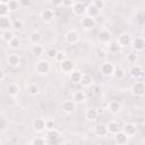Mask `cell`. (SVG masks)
<instances>
[{
	"instance_id": "cell-48",
	"label": "cell",
	"mask_w": 145,
	"mask_h": 145,
	"mask_svg": "<svg viewBox=\"0 0 145 145\" xmlns=\"http://www.w3.org/2000/svg\"><path fill=\"white\" fill-rule=\"evenodd\" d=\"M51 3L54 7H59V6H62V0H51Z\"/></svg>"
},
{
	"instance_id": "cell-13",
	"label": "cell",
	"mask_w": 145,
	"mask_h": 145,
	"mask_svg": "<svg viewBox=\"0 0 145 145\" xmlns=\"http://www.w3.org/2000/svg\"><path fill=\"white\" fill-rule=\"evenodd\" d=\"M8 63H9V66H11V67H17L19 63H20V58H19V56L17 54V53H11V54H9V57H8Z\"/></svg>"
},
{
	"instance_id": "cell-51",
	"label": "cell",
	"mask_w": 145,
	"mask_h": 145,
	"mask_svg": "<svg viewBox=\"0 0 145 145\" xmlns=\"http://www.w3.org/2000/svg\"><path fill=\"white\" fill-rule=\"evenodd\" d=\"M0 143H1V142H0Z\"/></svg>"
},
{
	"instance_id": "cell-4",
	"label": "cell",
	"mask_w": 145,
	"mask_h": 145,
	"mask_svg": "<svg viewBox=\"0 0 145 145\" xmlns=\"http://www.w3.org/2000/svg\"><path fill=\"white\" fill-rule=\"evenodd\" d=\"M118 44L121 46V48H125V46H128L130 44V35L128 33H121L117 40Z\"/></svg>"
},
{
	"instance_id": "cell-29",
	"label": "cell",
	"mask_w": 145,
	"mask_h": 145,
	"mask_svg": "<svg viewBox=\"0 0 145 145\" xmlns=\"http://www.w3.org/2000/svg\"><path fill=\"white\" fill-rule=\"evenodd\" d=\"M8 93H9L10 95H12V96L17 95V94L19 93V86H18L17 84H15V83L10 84V85L8 86Z\"/></svg>"
},
{
	"instance_id": "cell-5",
	"label": "cell",
	"mask_w": 145,
	"mask_h": 145,
	"mask_svg": "<svg viewBox=\"0 0 145 145\" xmlns=\"http://www.w3.org/2000/svg\"><path fill=\"white\" fill-rule=\"evenodd\" d=\"M60 68H61V70L63 72H70L74 69V62L70 59H67L66 58L65 60H62L60 62Z\"/></svg>"
},
{
	"instance_id": "cell-28",
	"label": "cell",
	"mask_w": 145,
	"mask_h": 145,
	"mask_svg": "<svg viewBox=\"0 0 145 145\" xmlns=\"http://www.w3.org/2000/svg\"><path fill=\"white\" fill-rule=\"evenodd\" d=\"M112 75L114 76V78H116V79H122V78L125 77L126 72H125V70H123L122 68H114V70H113V72H112Z\"/></svg>"
},
{
	"instance_id": "cell-44",
	"label": "cell",
	"mask_w": 145,
	"mask_h": 145,
	"mask_svg": "<svg viewBox=\"0 0 145 145\" xmlns=\"http://www.w3.org/2000/svg\"><path fill=\"white\" fill-rule=\"evenodd\" d=\"M56 127V123L53 120H46L45 121V129L46 130H51V129H54Z\"/></svg>"
},
{
	"instance_id": "cell-8",
	"label": "cell",
	"mask_w": 145,
	"mask_h": 145,
	"mask_svg": "<svg viewBox=\"0 0 145 145\" xmlns=\"http://www.w3.org/2000/svg\"><path fill=\"white\" fill-rule=\"evenodd\" d=\"M82 25L84 26V28L86 29H89V28H93L95 26V19L93 17H89V16H86L82 19Z\"/></svg>"
},
{
	"instance_id": "cell-10",
	"label": "cell",
	"mask_w": 145,
	"mask_h": 145,
	"mask_svg": "<svg viewBox=\"0 0 145 145\" xmlns=\"http://www.w3.org/2000/svg\"><path fill=\"white\" fill-rule=\"evenodd\" d=\"M122 133H125L128 137L129 136H134L136 134V126L134 123H126L122 127Z\"/></svg>"
},
{
	"instance_id": "cell-34",
	"label": "cell",
	"mask_w": 145,
	"mask_h": 145,
	"mask_svg": "<svg viewBox=\"0 0 145 145\" xmlns=\"http://www.w3.org/2000/svg\"><path fill=\"white\" fill-rule=\"evenodd\" d=\"M2 40L3 41H6V42H9L12 37H14V33L10 31V29H6V31H3L2 32Z\"/></svg>"
},
{
	"instance_id": "cell-15",
	"label": "cell",
	"mask_w": 145,
	"mask_h": 145,
	"mask_svg": "<svg viewBox=\"0 0 145 145\" xmlns=\"http://www.w3.org/2000/svg\"><path fill=\"white\" fill-rule=\"evenodd\" d=\"M11 26V22L8 16H0V29L6 31L9 29Z\"/></svg>"
},
{
	"instance_id": "cell-36",
	"label": "cell",
	"mask_w": 145,
	"mask_h": 145,
	"mask_svg": "<svg viewBox=\"0 0 145 145\" xmlns=\"http://www.w3.org/2000/svg\"><path fill=\"white\" fill-rule=\"evenodd\" d=\"M45 143H46V140L44 138H41V137H36V138L31 140V144H33V145H44Z\"/></svg>"
},
{
	"instance_id": "cell-50",
	"label": "cell",
	"mask_w": 145,
	"mask_h": 145,
	"mask_svg": "<svg viewBox=\"0 0 145 145\" xmlns=\"http://www.w3.org/2000/svg\"><path fill=\"white\" fill-rule=\"evenodd\" d=\"M9 1H10V0H0V2H1V3H5V5H7Z\"/></svg>"
},
{
	"instance_id": "cell-17",
	"label": "cell",
	"mask_w": 145,
	"mask_h": 145,
	"mask_svg": "<svg viewBox=\"0 0 145 145\" xmlns=\"http://www.w3.org/2000/svg\"><path fill=\"white\" fill-rule=\"evenodd\" d=\"M33 127L36 131H42L45 129V121L42 118H36L33 121Z\"/></svg>"
},
{
	"instance_id": "cell-43",
	"label": "cell",
	"mask_w": 145,
	"mask_h": 145,
	"mask_svg": "<svg viewBox=\"0 0 145 145\" xmlns=\"http://www.w3.org/2000/svg\"><path fill=\"white\" fill-rule=\"evenodd\" d=\"M57 52H58V50H56L54 48H51V49H49V50L46 51V56H48L50 59H54Z\"/></svg>"
},
{
	"instance_id": "cell-33",
	"label": "cell",
	"mask_w": 145,
	"mask_h": 145,
	"mask_svg": "<svg viewBox=\"0 0 145 145\" xmlns=\"http://www.w3.org/2000/svg\"><path fill=\"white\" fill-rule=\"evenodd\" d=\"M27 92L31 94V95H37L39 92H40V88L36 84H29L27 86Z\"/></svg>"
},
{
	"instance_id": "cell-27",
	"label": "cell",
	"mask_w": 145,
	"mask_h": 145,
	"mask_svg": "<svg viewBox=\"0 0 145 145\" xmlns=\"http://www.w3.org/2000/svg\"><path fill=\"white\" fill-rule=\"evenodd\" d=\"M43 51H44V48H43L41 44H39V43H37V44H34L33 48H32V53H33L34 56H36V57L42 56Z\"/></svg>"
},
{
	"instance_id": "cell-7",
	"label": "cell",
	"mask_w": 145,
	"mask_h": 145,
	"mask_svg": "<svg viewBox=\"0 0 145 145\" xmlns=\"http://www.w3.org/2000/svg\"><path fill=\"white\" fill-rule=\"evenodd\" d=\"M65 39H66V41H67L68 43H70V44H75V43L78 42L79 36H78L77 32H75V31H69V32L66 34Z\"/></svg>"
},
{
	"instance_id": "cell-3",
	"label": "cell",
	"mask_w": 145,
	"mask_h": 145,
	"mask_svg": "<svg viewBox=\"0 0 145 145\" xmlns=\"http://www.w3.org/2000/svg\"><path fill=\"white\" fill-rule=\"evenodd\" d=\"M114 70V66L111 62H103L101 65V72L104 76H111Z\"/></svg>"
},
{
	"instance_id": "cell-38",
	"label": "cell",
	"mask_w": 145,
	"mask_h": 145,
	"mask_svg": "<svg viewBox=\"0 0 145 145\" xmlns=\"http://www.w3.org/2000/svg\"><path fill=\"white\" fill-rule=\"evenodd\" d=\"M8 44H9V46H10V48L15 49V48H17V46L19 45V40H18L16 36H14V37L8 42Z\"/></svg>"
},
{
	"instance_id": "cell-47",
	"label": "cell",
	"mask_w": 145,
	"mask_h": 145,
	"mask_svg": "<svg viewBox=\"0 0 145 145\" xmlns=\"http://www.w3.org/2000/svg\"><path fill=\"white\" fill-rule=\"evenodd\" d=\"M72 3H74V0H62V6L65 7H70L72 6Z\"/></svg>"
},
{
	"instance_id": "cell-37",
	"label": "cell",
	"mask_w": 145,
	"mask_h": 145,
	"mask_svg": "<svg viewBox=\"0 0 145 145\" xmlns=\"http://www.w3.org/2000/svg\"><path fill=\"white\" fill-rule=\"evenodd\" d=\"M8 12H9L8 6L5 5V3H1V2H0V16H7Z\"/></svg>"
},
{
	"instance_id": "cell-11",
	"label": "cell",
	"mask_w": 145,
	"mask_h": 145,
	"mask_svg": "<svg viewBox=\"0 0 145 145\" xmlns=\"http://www.w3.org/2000/svg\"><path fill=\"white\" fill-rule=\"evenodd\" d=\"M94 133L96 136H100V137H104L106 134H108V129H106V125H103V123H99L97 126H95L94 128Z\"/></svg>"
},
{
	"instance_id": "cell-46",
	"label": "cell",
	"mask_w": 145,
	"mask_h": 145,
	"mask_svg": "<svg viewBox=\"0 0 145 145\" xmlns=\"http://www.w3.org/2000/svg\"><path fill=\"white\" fill-rule=\"evenodd\" d=\"M136 60H137V54H136V53H129V56H128V61H130V62H136Z\"/></svg>"
},
{
	"instance_id": "cell-40",
	"label": "cell",
	"mask_w": 145,
	"mask_h": 145,
	"mask_svg": "<svg viewBox=\"0 0 145 145\" xmlns=\"http://www.w3.org/2000/svg\"><path fill=\"white\" fill-rule=\"evenodd\" d=\"M11 26L15 28V29H22L23 28V26H24V24H23V22L22 20H19V19H17V20H15L12 24H11Z\"/></svg>"
},
{
	"instance_id": "cell-2",
	"label": "cell",
	"mask_w": 145,
	"mask_h": 145,
	"mask_svg": "<svg viewBox=\"0 0 145 145\" xmlns=\"http://www.w3.org/2000/svg\"><path fill=\"white\" fill-rule=\"evenodd\" d=\"M133 94L136 95V96H143L145 94V85L142 83V82H137L133 85Z\"/></svg>"
},
{
	"instance_id": "cell-21",
	"label": "cell",
	"mask_w": 145,
	"mask_h": 145,
	"mask_svg": "<svg viewBox=\"0 0 145 145\" xmlns=\"http://www.w3.org/2000/svg\"><path fill=\"white\" fill-rule=\"evenodd\" d=\"M48 139L50 140V142H52V143H54V142H57L58 140V138L60 137V134H59V131L54 128V129H51V130H48Z\"/></svg>"
},
{
	"instance_id": "cell-35",
	"label": "cell",
	"mask_w": 145,
	"mask_h": 145,
	"mask_svg": "<svg viewBox=\"0 0 145 145\" xmlns=\"http://www.w3.org/2000/svg\"><path fill=\"white\" fill-rule=\"evenodd\" d=\"M7 6H8V9H9V10L15 11V10H17V9L19 8V2H18L17 0H10V1L7 3Z\"/></svg>"
},
{
	"instance_id": "cell-49",
	"label": "cell",
	"mask_w": 145,
	"mask_h": 145,
	"mask_svg": "<svg viewBox=\"0 0 145 145\" xmlns=\"http://www.w3.org/2000/svg\"><path fill=\"white\" fill-rule=\"evenodd\" d=\"M3 78H5V72L2 69H0V80H2Z\"/></svg>"
},
{
	"instance_id": "cell-6",
	"label": "cell",
	"mask_w": 145,
	"mask_h": 145,
	"mask_svg": "<svg viewBox=\"0 0 145 145\" xmlns=\"http://www.w3.org/2000/svg\"><path fill=\"white\" fill-rule=\"evenodd\" d=\"M75 108H76V103L74 101H70V100H67L61 104V109L66 113H71L75 110Z\"/></svg>"
},
{
	"instance_id": "cell-24",
	"label": "cell",
	"mask_w": 145,
	"mask_h": 145,
	"mask_svg": "<svg viewBox=\"0 0 145 145\" xmlns=\"http://www.w3.org/2000/svg\"><path fill=\"white\" fill-rule=\"evenodd\" d=\"M86 12H87V16H89V17H96V16H99V14H100V10L95 7V6H93V5H91V6H88L87 8H86Z\"/></svg>"
},
{
	"instance_id": "cell-14",
	"label": "cell",
	"mask_w": 145,
	"mask_h": 145,
	"mask_svg": "<svg viewBox=\"0 0 145 145\" xmlns=\"http://www.w3.org/2000/svg\"><path fill=\"white\" fill-rule=\"evenodd\" d=\"M108 109H109V111H110L111 113L117 114V113L120 112V110H121V104H120L118 101H111V102L109 103V105H108Z\"/></svg>"
},
{
	"instance_id": "cell-30",
	"label": "cell",
	"mask_w": 145,
	"mask_h": 145,
	"mask_svg": "<svg viewBox=\"0 0 145 145\" xmlns=\"http://www.w3.org/2000/svg\"><path fill=\"white\" fill-rule=\"evenodd\" d=\"M40 41H41V34H40L39 32H33V33L29 35V42H31V43L37 44Z\"/></svg>"
},
{
	"instance_id": "cell-9",
	"label": "cell",
	"mask_w": 145,
	"mask_h": 145,
	"mask_svg": "<svg viewBox=\"0 0 145 145\" xmlns=\"http://www.w3.org/2000/svg\"><path fill=\"white\" fill-rule=\"evenodd\" d=\"M92 82H93V78H92V76H91L89 74H87V72L82 74V77H80L79 83H80L84 87H88V86H91V85H92Z\"/></svg>"
},
{
	"instance_id": "cell-1",
	"label": "cell",
	"mask_w": 145,
	"mask_h": 145,
	"mask_svg": "<svg viewBox=\"0 0 145 145\" xmlns=\"http://www.w3.org/2000/svg\"><path fill=\"white\" fill-rule=\"evenodd\" d=\"M50 70V63L46 60H39L36 62V71L41 75L48 74Z\"/></svg>"
},
{
	"instance_id": "cell-25",
	"label": "cell",
	"mask_w": 145,
	"mask_h": 145,
	"mask_svg": "<svg viewBox=\"0 0 145 145\" xmlns=\"http://www.w3.org/2000/svg\"><path fill=\"white\" fill-rule=\"evenodd\" d=\"M85 97H86V95H85V93H84L83 91H77V92L74 93V102H75V103H80V102H83V101L85 100Z\"/></svg>"
},
{
	"instance_id": "cell-20",
	"label": "cell",
	"mask_w": 145,
	"mask_h": 145,
	"mask_svg": "<svg viewBox=\"0 0 145 145\" xmlns=\"http://www.w3.org/2000/svg\"><path fill=\"white\" fill-rule=\"evenodd\" d=\"M106 129H108V133H111V134H116L120 130V126L118 122L116 121H110L108 125H106Z\"/></svg>"
},
{
	"instance_id": "cell-45",
	"label": "cell",
	"mask_w": 145,
	"mask_h": 145,
	"mask_svg": "<svg viewBox=\"0 0 145 145\" xmlns=\"http://www.w3.org/2000/svg\"><path fill=\"white\" fill-rule=\"evenodd\" d=\"M18 2H19V6H22V7L26 8V7H29V6H31L32 0H19Z\"/></svg>"
},
{
	"instance_id": "cell-41",
	"label": "cell",
	"mask_w": 145,
	"mask_h": 145,
	"mask_svg": "<svg viewBox=\"0 0 145 145\" xmlns=\"http://www.w3.org/2000/svg\"><path fill=\"white\" fill-rule=\"evenodd\" d=\"M96 57H97L99 59H104V58H106V51L103 50V49H97V50H96Z\"/></svg>"
},
{
	"instance_id": "cell-42",
	"label": "cell",
	"mask_w": 145,
	"mask_h": 145,
	"mask_svg": "<svg viewBox=\"0 0 145 145\" xmlns=\"http://www.w3.org/2000/svg\"><path fill=\"white\" fill-rule=\"evenodd\" d=\"M93 6H95L99 10H101V9H103V7H104V1L103 0H93V3H92Z\"/></svg>"
},
{
	"instance_id": "cell-26",
	"label": "cell",
	"mask_w": 145,
	"mask_h": 145,
	"mask_svg": "<svg viewBox=\"0 0 145 145\" xmlns=\"http://www.w3.org/2000/svg\"><path fill=\"white\" fill-rule=\"evenodd\" d=\"M80 77H82V72H80V71H78V70H72V71H70L69 78H70V80H71L72 83H79Z\"/></svg>"
},
{
	"instance_id": "cell-12",
	"label": "cell",
	"mask_w": 145,
	"mask_h": 145,
	"mask_svg": "<svg viewBox=\"0 0 145 145\" xmlns=\"http://www.w3.org/2000/svg\"><path fill=\"white\" fill-rule=\"evenodd\" d=\"M114 135H116V136H114V142H116L117 144L122 145V144H126V143H127L128 136H127L125 133H122V131H118V133H116Z\"/></svg>"
},
{
	"instance_id": "cell-39",
	"label": "cell",
	"mask_w": 145,
	"mask_h": 145,
	"mask_svg": "<svg viewBox=\"0 0 145 145\" xmlns=\"http://www.w3.org/2000/svg\"><path fill=\"white\" fill-rule=\"evenodd\" d=\"M54 59L60 63L62 60H65V59H66V53H65V52H62V51H58V52H57V54H56V57H54Z\"/></svg>"
},
{
	"instance_id": "cell-32",
	"label": "cell",
	"mask_w": 145,
	"mask_h": 145,
	"mask_svg": "<svg viewBox=\"0 0 145 145\" xmlns=\"http://www.w3.org/2000/svg\"><path fill=\"white\" fill-rule=\"evenodd\" d=\"M120 48H121V46L118 44L117 41H113V42H110V43H109V51L112 52V53L119 52V51H120Z\"/></svg>"
},
{
	"instance_id": "cell-22",
	"label": "cell",
	"mask_w": 145,
	"mask_h": 145,
	"mask_svg": "<svg viewBox=\"0 0 145 145\" xmlns=\"http://www.w3.org/2000/svg\"><path fill=\"white\" fill-rule=\"evenodd\" d=\"M133 46H134L135 50L142 51L144 49V46H145V42H144V40L142 37H136L134 40V42H133Z\"/></svg>"
},
{
	"instance_id": "cell-19",
	"label": "cell",
	"mask_w": 145,
	"mask_h": 145,
	"mask_svg": "<svg viewBox=\"0 0 145 145\" xmlns=\"http://www.w3.org/2000/svg\"><path fill=\"white\" fill-rule=\"evenodd\" d=\"M129 72H130V75H131L133 77L138 78V77H140V76L143 75V69H142V67H140V66L135 65V66H133V67L130 68Z\"/></svg>"
},
{
	"instance_id": "cell-16",
	"label": "cell",
	"mask_w": 145,
	"mask_h": 145,
	"mask_svg": "<svg viewBox=\"0 0 145 145\" xmlns=\"http://www.w3.org/2000/svg\"><path fill=\"white\" fill-rule=\"evenodd\" d=\"M99 41L103 44H106V43H110L111 42V34L106 31H102L99 33Z\"/></svg>"
},
{
	"instance_id": "cell-31",
	"label": "cell",
	"mask_w": 145,
	"mask_h": 145,
	"mask_svg": "<svg viewBox=\"0 0 145 145\" xmlns=\"http://www.w3.org/2000/svg\"><path fill=\"white\" fill-rule=\"evenodd\" d=\"M74 12L76 14V15H82L84 11H85V6L83 5V3H80V2H78V3H76V5H74Z\"/></svg>"
},
{
	"instance_id": "cell-23",
	"label": "cell",
	"mask_w": 145,
	"mask_h": 145,
	"mask_svg": "<svg viewBox=\"0 0 145 145\" xmlns=\"http://www.w3.org/2000/svg\"><path fill=\"white\" fill-rule=\"evenodd\" d=\"M86 119L89 120V121H94L97 119V116H99V112L95 110V109H88L86 111Z\"/></svg>"
},
{
	"instance_id": "cell-18",
	"label": "cell",
	"mask_w": 145,
	"mask_h": 145,
	"mask_svg": "<svg viewBox=\"0 0 145 145\" xmlns=\"http://www.w3.org/2000/svg\"><path fill=\"white\" fill-rule=\"evenodd\" d=\"M53 17H54V14H53V11H52L51 9H44V10L41 12V18H42L44 22H46V23L51 22V20L53 19Z\"/></svg>"
}]
</instances>
